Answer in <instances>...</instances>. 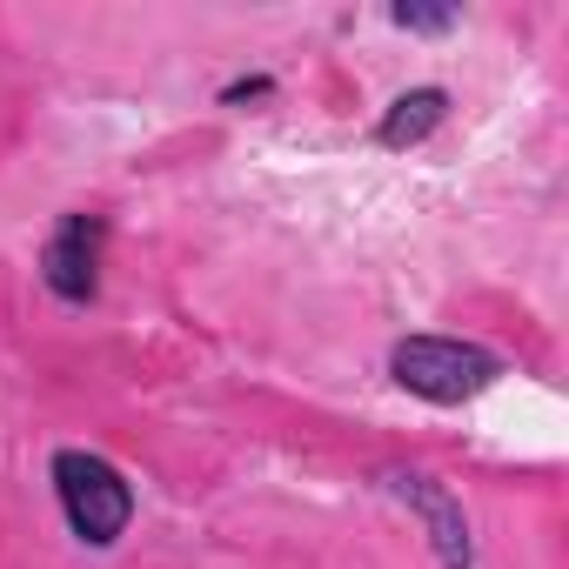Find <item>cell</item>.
Returning <instances> with one entry per match:
<instances>
[{
    "label": "cell",
    "instance_id": "obj_1",
    "mask_svg": "<svg viewBox=\"0 0 569 569\" xmlns=\"http://www.w3.org/2000/svg\"><path fill=\"white\" fill-rule=\"evenodd\" d=\"M48 482H54L61 522H68V536L81 549H114L128 536V522H134V482L101 449H54Z\"/></svg>",
    "mask_w": 569,
    "mask_h": 569
},
{
    "label": "cell",
    "instance_id": "obj_2",
    "mask_svg": "<svg viewBox=\"0 0 569 569\" xmlns=\"http://www.w3.org/2000/svg\"><path fill=\"white\" fill-rule=\"evenodd\" d=\"M502 356L482 349V342H462V336H402L389 349V382L416 402H436V409H456V402H476L482 389L502 382Z\"/></svg>",
    "mask_w": 569,
    "mask_h": 569
},
{
    "label": "cell",
    "instance_id": "obj_3",
    "mask_svg": "<svg viewBox=\"0 0 569 569\" xmlns=\"http://www.w3.org/2000/svg\"><path fill=\"white\" fill-rule=\"evenodd\" d=\"M101 248H108V214H61L41 241V281L68 309H88L101 296Z\"/></svg>",
    "mask_w": 569,
    "mask_h": 569
},
{
    "label": "cell",
    "instance_id": "obj_4",
    "mask_svg": "<svg viewBox=\"0 0 569 569\" xmlns=\"http://www.w3.org/2000/svg\"><path fill=\"white\" fill-rule=\"evenodd\" d=\"M382 489L429 529V549H436L442 569H476V536H469V516H462V502H456L449 482H436L422 469H389Z\"/></svg>",
    "mask_w": 569,
    "mask_h": 569
},
{
    "label": "cell",
    "instance_id": "obj_5",
    "mask_svg": "<svg viewBox=\"0 0 569 569\" xmlns=\"http://www.w3.org/2000/svg\"><path fill=\"white\" fill-rule=\"evenodd\" d=\"M442 121H449V88H409V94H396V101L382 108V121H376V148H389V154L422 148Z\"/></svg>",
    "mask_w": 569,
    "mask_h": 569
},
{
    "label": "cell",
    "instance_id": "obj_6",
    "mask_svg": "<svg viewBox=\"0 0 569 569\" xmlns=\"http://www.w3.org/2000/svg\"><path fill=\"white\" fill-rule=\"evenodd\" d=\"M389 21H396L402 34H449L462 14H456V8H389Z\"/></svg>",
    "mask_w": 569,
    "mask_h": 569
},
{
    "label": "cell",
    "instance_id": "obj_7",
    "mask_svg": "<svg viewBox=\"0 0 569 569\" xmlns=\"http://www.w3.org/2000/svg\"><path fill=\"white\" fill-rule=\"evenodd\" d=\"M268 94H274V74H241V81L221 88V108H254V101H268Z\"/></svg>",
    "mask_w": 569,
    "mask_h": 569
}]
</instances>
